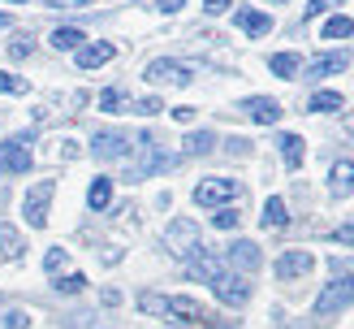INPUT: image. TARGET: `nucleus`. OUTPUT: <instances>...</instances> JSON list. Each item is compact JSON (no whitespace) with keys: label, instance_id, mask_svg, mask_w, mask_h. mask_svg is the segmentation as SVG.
Returning a JSON list of instances; mask_svg holds the SVG:
<instances>
[{"label":"nucleus","instance_id":"9d476101","mask_svg":"<svg viewBox=\"0 0 354 329\" xmlns=\"http://www.w3.org/2000/svg\"><path fill=\"white\" fill-rule=\"evenodd\" d=\"M242 113L251 117V121H259V126H277L286 109H281L272 96H251V100H242Z\"/></svg>","mask_w":354,"mask_h":329},{"label":"nucleus","instance_id":"a878e982","mask_svg":"<svg viewBox=\"0 0 354 329\" xmlns=\"http://www.w3.org/2000/svg\"><path fill=\"white\" fill-rule=\"evenodd\" d=\"M307 109H311V113H337V109H342V96H337V91H315V96L307 100Z\"/></svg>","mask_w":354,"mask_h":329},{"label":"nucleus","instance_id":"1a4fd4ad","mask_svg":"<svg viewBox=\"0 0 354 329\" xmlns=\"http://www.w3.org/2000/svg\"><path fill=\"white\" fill-rule=\"evenodd\" d=\"M130 152H134V139L121 134V130H100L91 139V156H95V161H126Z\"/></svg>","mask_w":354,"mask_h":329},{"label":"nucleus","instance_id":"412c9836","mask_svg":"<svg viewBox=\"0 0 354 329\" xmlns=\"http://www.w3.org/2000/svg\"><path fill=\"white\" fill-rule=\"evenodd\" d=\"M86 204H91V213H104L113 204V178H95L91 190H86Z\"/></svg>","mask_w":354,"mask_h":329},{"label":"nucleus","instance_id":"4c0bfd02","mask_svg":"<svg viewBox=\"0 0 354 329\" xmlns=\"http://www.w3.org/2000/svg\"><path fill=\"white\" fill-rule=\"evenodd\" d=\"M229 5H234V0H203V9H207L212 17H216V13H225Z\"/></svg>","mask_w":354,"mask_h":329},{"label":"nucleus","instance_id":"9b49d317","mask_svg":"<svg viewBox=\"0 0 354 329\" xmlns=\"http://www.w3.org/2000/svg\"><path fill=\"white\" fill-rule=\"evenodd\" d=\"M311 269H315L311 251H286L277 260V277H281V282H298V277H307Z\"/></svg>","mask_w":354,"mask_h":329},{"label":"nucleus","instance_id":"4468645a","mask_svg":"<svg viewBox=\"0 0 354 329\" xmlns=\"http://www.w3.org/2000/svg\"><path fill=\"white\" fill-rule=\"evenodd\" d=\"M113 57H117V48H113V44H82V48L74 52L78 69H100V65H109Z\"/></svg>","mask_w":354,"mask_h":329},{"label":"nucleus","instance_id":"a18cd8bd","mask_svg":"<svg viewBox=\"0 0 354 329\" xmlns=\"http://www.w3.org/2000/svg\"><path fill=\"white\" fill-rule=\"evenodd\" d=\"M48 5H57V0H48Z\"/></svg>","mask_w":354,"mask_h":329},{"label":"nucleus","instance_id":"423d86ee","mask_svg":"<svg viewBox=\"0 0 354 329\" xmlns=\"http://www.w3.org/2000/svg\"><path fill=\"white\" fill-rule=\"evenodd\" d=\"M207 286L216 290V299H221V303H229V308H242L246 299H251V282H246L238 269H221Z\"/></svg>","mask_w":354,"mask_h":329},{"label":"nucleus","instance_id":"e433bc0d","mask_svg":"<svg viewBox=\"0 0 354 329\" xmlns=\"http://www.w3.org/2000/svg\"><path fill=\"white\" fill-rule=\"evenodd\" d=\"M328 265H333V273H337V277H346V273H354V265H350V260H342V256H333V260H328Z\"/></svg>","mask_w":354,"mask_h":329},{"label":"nucleus","instance_id":"cd10ccee","mask_svg":"<svg viewBox=\"0 0 354 329\" xmlns=\"http://www.w3.org/2000/svg\"><path fill=\"white\" fill-rule=\"evenodd\" d=\"M44 269H48V277H61V273L69 269V256H65V247H48V256H44Z\"/></svg>","mask_w":354,"mask_h":329},{"label":"nucleus","instance_id":"f257e3e1","mask_svg":"<svg viewBox=\"0 0 354 329\" xmlns=\"http://www.w3.org/2000/svg\"><path fill=\"white\" fill-rule=\"evenodd\" d=\"M138 308L147 312V317H165L173 325H194V321H203V308L199 299H190V294H138Z\"/></svg>","mask_w":354,"mask_h":329},{"label":"nucleus","instance_id":"2f4dec72","mask_svg":"<svg viewBox=\"0 0 354 329\" xmlns=\"http://www.w3.org/2000/svg\"><path fill=\"white\" fill-rule=\"evenodd\" d=\"M160 109H165V104L156 100V96H147V100H134V104H130V113H138V117H156Z\"/></svg>","mask_w":354,"mask_h":329},{"label":"nucleus","instance_id":"473e14b6","mask_svg":"<svg viewBox=\"0 0 354 329\" xmlns=\"http://www.w3.org/2000/svg\"><path fill=\"white\" fill-rule=\"evenodd\" d=\"M212 225H216V230H238V213H234V208H216Z\"/></svg>","mask_w":354,"mask_h":329},{"label":"nucleus","instance_id":"20e7f679","mask_svg":"<svg viewBox=\"0 0 354 329\" xmlns=\"http://www.w3.org/2000/svg\"><path fill=\"white\" fill-rule=\"evenodd\" d=\"M143 78H147L151 87H190V78H194V65H186V61H173V57H156V61H147Z\"/></svg>","mask_w":354,"mask_h":329},{"label":"nucleus","instance_id":"f03ea898","mask_svg":"<svg viewBox=\"0 0 354 329\" xmlns=\"http://www.w3.org/2000/svg\"><path fill=\"white\" fill-rule=\"evenodd\" d=\"M134 152H138V161H134V169H130L126 182H143V178H151V173H165V169H173L177 161H182L177 152H165L151 134H138L134 139Z\"/></svg>","mask_w":354,"mask_h":329},{"label":"nucleus","instance_id":"72a5a7b5","mask_svg":"<svg viewBox=\"0 0 354 329\" xmlns=\"http://www.w3.org/2000/svg\"><path fill=\"white\" fill-rule=\"evenodd\" d=\"M333 242H342V247H354V221L337 225V230H333Z\"/></svg>","mask_w":354,"mask_h":329},{"label":"nucleus","instance_id":"6e6552de","mask_svg":"<svg viewBox=\"0 0 354 329\" xmlns=\"http://www.w3.org/2000/svg\"><path fill=\"white\" fill-rule=\"evenodd\" d=\"M242 186L234 178H203L199 186H194V204L199 208H225L229 199H238Z\"/></svg>","mask_w":354,"mask_h":329},{"label":"nucleus","instance_id":"79ce46f5","mask_svg":"<svg viewBox=\"0 0 354 329\" xmlns=\"http://www.w3.org/2000/svg\"><path fill=\"white\" fill-rule=\"evenodd\" d=\"M9 22H13V17H9V13H0V30H9Z\"/></svg>","mask_w":354,"mask_h":329},{"label":"nucleus","instance_id":"c85d7f7f","mask_svg":"<svg viewBox=\"0 0 354 329\" xmlns=\"http://www.w3.org/2000/svg\"><path fill=\"white\" fill-rule=\"evenodd\" d=\"M52 286L61 294H78V290H86V277L82 273H61V277H52Z\"/></svg>","mask_w":354,"mask_h":329},{"label":"nucleus","instance_id":"f3484780","mask_svg":"<svg viewBox=\"0 0 354 329\" xmlns=\"http://www.w3.org/2000/svg\"><path fill=\"white\" fill-rule=\"evenodd\" d=\"M234 17H238V26L251 35V39H259V35H268V30H272V17H268V13H259V9H246V5H242Z\"/></svg>","mask_w":354,"mask_h":329},{"label":"nucleus","instance_id":"a211bd4d","mask_svg":"<svg viewBox=\"0 0 354 329\" xmlns=\"http://www.w3.org/2000/svg\"><path fill=\"white\" fill-rule=\"evenodd\" d=\"M0 256H5V260H22L26 256V238L17 234L9 221H0Z\"/></svg>","mask_w":354,"mask_h":329},{"label":"nucleus","instance_id":"bb28decb","mask_svg":"<svg viewBox=\"0 0 354 329\" xmlns=\"http://www.w3.org/2000/svg\"><path fill=\"white\" fill-rule=\"evenodd\" d=\"M350 35H354V22H350V17H328L324 30H320V39H350Z\"/></svg>","mask_w":354,"mask_h":329},{"label":"nucleus","instance_id":"0eeeda50","mask_svg":"<svg viewBox=\"0 0 354 329\" xmlns=\"http://www.w3.org/2000/svg\"><path fill=\"white\" fill-rule=\"evenodd\" d=\"M52 190H57V182H52V178L35 182V186L26 190L22 217H26V225H30V230H44V225H48V204H52Z\"/></svg>","mask_w":354,"mask_h":329},{"label":"nucleus","instance_id":"39448f33","mask_svg":"<svg viewBox=\"0 0 354 329\" xmlns=\"http://www.w3.org/2000/svg\"><path fill=\"white\" fill-rule=\"evenodd\" d=\"M354 303V273H346V277H337V282H328L324 290H320V299H315V317H337L342 308H350Z\"/></svg>","mask_w":354,"mask_h":329},{"label":"nucleus","instance_id":"f8f14e48","mask_svg":"<svg viewBox=\"0 0 354 329\" xmlns=\"http://www.w3.org/2000/svg\"><path fill=\"white\" fill-rule=\"evenodd\" d=\"M229 265H234L238 273H255L263 265V251L255 247L251 238H238V242H229Z\"/></svg>","mask_w":354,"mask_h":329},{"label":"nucleus","instance_id":"58836bf2","mask_svg":"<svg viewBox=\"0 0 354 329\" xmlns=\"http://www.w3.org/2000/svg\"><path fill=\"white\" fill-rule=\"evenodd\" d=\"M182 5H186V0H156V9H160V13H177Z\"/></svg>","mask_w":354,"mask_h":329},{"label":"nucleus","instance_id":"393cba45","mask_svg":"<svg viewBox=\"0 0 354 329\" xmlns=\"http://www.w3.org/2000/svg\"><path fill=\"white\" fill-rule=\"evenodd\" d=\"M130 96L126 91H121V87H109V91H100V109L104 113H130Z\"/></svg>","mask_w":354,"mask_h":329},{"label":"nucleus","instance_id":"c9c22d12","mask_svg":"<svg viewBox=\"0 0 354 329\" xmlns=\"http://www.w3.org/2000/svg\"><path fill=\"white\" fill-rule=\"evenodd\" d=\"M333 5H337V0H311V5L303 9V13H307V22H311V17H320V13H328Z\"/></svg>","mask_w":354,"mask_h":329},{"label":"nucleus","instance_id":"ddd939ff","mask_svg":"<svg viewBox=\"0 0 354 329\" xmlns=\"http://www.w3.org/2000/svg\"><path fill=\"white\" fill-rule=\"evenodd\" d=\"M0 169H5V173H26L30 169L26 139H9V143H0Z\"/></svg>","mask_w":354,"mask_h":329},{"label":"nucleus","instance_id":"c03bdc74","mask_svg":"<svg viewBox=\"0 0 354 329\" xmlns=\"http://www.w3.org/2000/svg\"><path fill=\"white\" fill-rule=\"evenodd\" d=\"M9 5H22V0H9Z\"/></svg>","mask_w":354,"mask_h":329},{"label":"nucleus","instance_id":"f704fd0d","mask_svg":"<svg viewBox=\"0 0 354 329\" xmlns=\"http://www.w3.org/2000/svg\"><path fill=\"white\" fill-rule=\"evenodd\" d=\"M9 57H13V61H22V57H30V39H22V35H17V39L9 44Z\"/></svg>","mask_w":354,"mask_h":329},{"label":"nucleus","instance_id":"aec40b11","mask_svg":"<svg viewBox=\"0 0 354 329\" xmlns=\"http://www.w3.org/2000/svg\"><path fill=\"white\" fill-rule=\"evenodd\" d=\"M277 148H281V161H286L290 169H298V165H303V156H307V148H303V139H298V134H281Z\"/></svg>","mask_w":354,"mask_h":329},{"label":"nucleus","instance_id":"b1692460","mask_svg":"<svg viewBox=\"0 0 354 329\" xmlns=\"http://www.w3.org/2000/svg\"><path fill=\"white\" fill-rule=\"evenodd\" d=\"M212 143H216V134H212V130H194V134H186L182 156H207V152H212Z\"/></svg>","mask_w":354,"mask_h":329},{"label":"nucleus","instance_id":"dca6fc26","mask_svg":"<svg viewBox=\"0 0 354 329\" xmlns=\"http://www.w3.org/2000/svg\"><path fill=\"white\" fill-rule=\"evenodd\" d=\"M328 190H333L337 199L354 195V161H337V165H333V173H328Z\"/></svg>","mask_w":354,"mask_h":329},{"label":"nucleus","instance_id":"c756f323","mask_svg":"<svg viewBox=\"0 0 354 329\" xmlns=\"http://www.w3.org/2000/svg\"><path fill=\"white\" fill-rule=\"evenodd\" d=\"M30 87H26V78H17V74H5L0 69V96H26Z\"/></svg>","mask_w":354,"mask_h":329},{"label":"nucleus","instance_id":"49530a36","mask_svg":"<svg viewBox=\"0 0 354 329\" xmlns=\"http://www.w3.org/2000/svg\"><path fill=\"white\" fill-rule=\"evenodd\" d=\"M281 5H286V0H281Z\"/></svg>","mask_w":354,"mask_h":329},{"label":"nucleus","instance_id":"4be33fe9","mask_svg":"<svg viewBox=\"0 0 354 329\" xmlns=\"http://www.w3.org/2000/svg\"><path fill=\"white\" fill-rule=\"evenodd\" d=\"M86 44V35L78 30V26H61V30H52V48L57 52H78Z\"/></svg>","mask_w":354,"mask_h":329},{"label":"nucleus","instance_id":"7ed1b4c3","mask_svg":"<svg viewBox=\"0 0 354 329\" xmlns=\"http://www.w3.org/2000/svg\"><path fill=\"white\" fill-rule=\"evenodd\" d=\"M165 247H169V256H177V260H190L199 256V251H207L203 247V230L194 225L190 217H177V221H169V230H165Z\"/></svg>","mask_w":354,"mask_h":329},{"label":"nucleus","instance_id":"2eb2a0df","mask_svg":"<svg viewBox=\"0 0 354 329\" xmlns=\"http://www.w3.org/2000/svg\"><path fill=\"white\" fill-rule=\"evenodd\" d=\"M350 65V52H324V57L307 61V78H328V74H342Z\"/></svg>","mask_w":354,"mask_h":329},{"label":"nucleus","instance_id":"37998d69","mask_svg":"<svg viewBox=\"0 0 354 329\" xmlns=\"http://www.w3.org/2000/svg\"><path fill=\"white\" fill-rule=\"evenodd\" d=\"M74 5H78V9H86V5H95V0H74Z\"/></svg>","mask_w":354,"mask_h":329},{"label":"nucleus","instance_id":"ea45409f","mask_svg":"<svg viewBox=\"0 0 354 329\" xmlns=\"http://www.w3.org/2000/svg\"><path fill=\"white\" fill-rule=\"evenodd\" d=\"M173 117L182 121V126H190V121H194V109H173Z\"/></svg>","mask_w":354,"mask_h":329},{"label":"nucleus","instance_id":"7c9ffc66","mask_svg":"<svg viewBox=\"0 0 354 329\" xmlns=\"http://www.w3.org/2000/svg\"><path fill=\"white\" fill-rule=\"evenodd\" d=\"M26 325H30V312L26 308H9L5 321H0V329H26Z\"/></svg>","mask_w":354,"mask_h":329},{"label":"nucleus","instance_id":"a19ab883","mask_svg":"<svg viewBox=\"0 0 354 329\" xmlns=\"http://www.w3.org/2000/svg\"><path fill=\"white\" fill-rule=\"evenodd\" d=\"M203 329H234V325H225V321H207Z\"/></svg>","mask_w":354,"mask_h":329},{"label":"nucleus","instance_id":"5701e85b","mask_svg":"<svg viewBox=\"0 0 354 329\" xmlns=\"http://www.w3.org/2000/svg\"><path fill=\"white\" fill-rule=\"evenodd\" d=\"M263 225H268V230H286L290 225V213H286V199L281 195H272L268 204H263Z\"/></svg>","mask_w":354,"mask_h":329},{"label":"nucleus","instance_id":"6ab92c4d","mask_svg":"<svg viewBox=\"0 0 354 329\" xmlns=\"http://www.w3.org/2000/svg\"><path fill=\"white\" fill-rule=\"evenodd\" d=\"M268 69H272L277 78H298L303 57H298V52H277V57H268Z\"/></svg>","mask_w":354,"mask_h":329}]
</instances>
